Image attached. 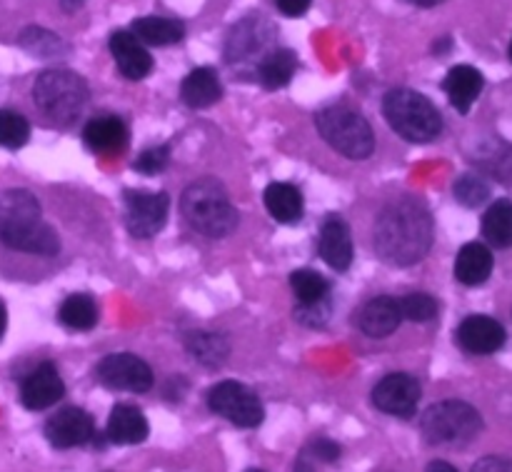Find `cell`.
<instances>
[{"mask_svg":"<svg viewBox=\"0 0 512 472\" xmlns=\"http://www.w3.org/2000/svg\"><path fill=\"white\" fill-rule=\"evenodd\" d=\"M320 258L330 265L333 270H345L353 263V238H350V228L343 218L338 215H330L328 220L320 228V240H318Z\"/></svg>","mask_w":512,"mask_h":472,"instance_id":"2e32d148","label":"cell"},{"mask_svg":"<svg viewBox=\"0 0 512 472\" xmlns=\"http://www.w3.org/2000/svg\"><path fill=\"white\" fill-rule=\"evenodd\" d=\"M475 470H512V460L485 458L480 463H475Z\"/></svg>","mask_w":512,"mask_h":472,"instance_id":"8d00e7d4","label":"cell"},{"mask_svg":"<svg viewBox=\"0 0 512 472\" xmlns=\"http://www.w3.org/2000/svg\"><path fill=\"white\" fill-rule=\"evenodd\" d=\"M460 348L473 355H493L505 345L503 325L488 315H470L458 328Z\"/></svg>","mask_w":512,"mask_h":472,"instance_id":"9a60e30c","label":"cell"},{"mask_svg":"<svg viewBox=\"0 0 512 472\" xmlns=\"http://www.w3.org/2000/svg\"><path fill=\"white\" fill-rule=\"evenodd\" d=\"M428 470H445V472H450V470H455V468L450 463H440V460H438V463H430Z\"/></svg>","mask_w":512,"mask_h":472,"instance_id":"ab89813d","label":"cell"},{"mask_svg":"<svg viewBox=\"0 0 512 472\" xmlns=\"http://www.w3.org/2000/svg\"><path fill=\"white\" fill-rule=\"evenodd\" d=\"M510 58H512V40H510Z\"/></svg>","mask_w":512,"mask_h":472,"instance_id":"60d3db41","label":"cell"},{"mask_svg":"<svg viewBox=\"0 0 512 472\" xmlns=\"http://www.w3.org/2000/svg\"><path fill=\"white\" fill-rule=\"evenodd\" d=\"M290 288H293L298 303H315V300L328 298L330 283L320 273L310 268H300L290 275Z\"/></svg>","mask_w":512,"mask_h":472,"instance_id":"f1b7e54d","label":"cell"},{"mask_svg":"<svg viewBox=\"0 0 512 472\" xmlns=\"http://www.w3.org/2000/svg\"><path fill=\"white\" fill-rule=\"evenodd\" d=\"M38 108L55 123H73L88 103V85L78 73L68 68H53L38 75L33 85Z\"/></svg>","mask_w":512,"mask_h":472,"instance_id":"5b68a950","label":"cell"},{"mask_svg":"<svg viewBox=\"0 0 512 472\" xmlns=\"http://www.w3.org/2000/svg\"><path fill=\"white\" fill-rule=\"evenodd\" d=\"M5 325H8V313H5V305L0 303V338H3L5 333Z\"/></svg>","mask_w":512,"mask_h":472,"instance_id":"f35d334b","label":"cell"},{"mask_svg":"<svg viewBox=\"0 0 512 472\" xmlns=\"http://www.w3.org/2000/svg\"><path fill=\"white\" fill-rule=\"evenodd\" d=\"M110 53H113L120 73L128 80L148 78L150 70H153V55L145 50V45L140 43L133 30H115L110 35Z\"/></svg>","mask_w":512,"mask_h":472,"instance_id":"5bb4252c","label":"cell"},{"mask_svg":"<svg viewBox=\"0 0 512 472\" xmlns=\"http://www.w3.org/2000/svg\"><path fill=\"white\" fill-rule=\"evenodd\" d=\"M373 403L380 413L395 418H413L420 403V383L413 375L395 373L380 380L373 390Z\"/></svg>","mask_w":512,"mask_h":472,"instance_id":"8fae6325","label":"cell"},{"mask_svg":"<svg viewBox=\"0 0 512 472\" xmlns=\"http://www.w3.org/2000/svg\"><path fill=\"white\" fill-rule=\"evenodd\" d=\"M420 430L430 445L463 448L478 438L483 430V418L473 405L463 403V400H445V403L425 410Z\"/></svg>","mask_w":512,"mask_h":472,"instance_id":"52a82bcc","label":"cell"},{"mask_svg":"<svg viewBox=\"0 0 512 472\" xmlns=\"http://www.w3.org/2000/svg\"><path fill=\"white\" fill-rule=\"evenodd\" d=\"M95 435L93 418L80 408H65L45 423V438L53 448L68 450L90 443Z\"/></svg>","mask_w":512,"mask_h":472,"instance_id":"7c38bea8","label":"cell"},{"mask_svg":"<svg viewBox=\"0 0 512 472\" xmlns=\"http://www.w3.org/2000/svg\"><path fill=\"white\" fill-rule=\"evenodd\" d=\"M0 243L13 250L38 255H58L60 240L40 218V203L28 190L0 193Z\"/></svg>","mask_w":512,"mask_h":472,"instance_id":"7a4b0ae2","label":"cell"},{"mask_svg":"<svg viewBox=\"0 0 512 472\" xmlns=\"http://www.w3.org/2000/svg\"><path fill=\"white\" fill-rule=\"evenodd\" d=\"M435 225L428 208L413 198L395 200L380 210L373 243L380 258L390 265H413L428 255Z\"/></svg>","mask_w":512,"mask_h":472,"instance_id":"6da1fadb","label":"cell"},{"mask_svg":"<svg viewBox=\"0 0 512 472\" xmlns=\"http://www.w3.org/2000/svg\"><path fill=\"white\" fill-rule=\"evenodd\" d=\"M170 153L165 145H158V148H148L140 153V158L135 160V170L143 175H158L163 173L165 165H168Z\"/></svg>","mask_w":512,"mask_h":472,"instance_id":"836d02e7","label":"cell"},{"mask_svg":"<svg viewBox=\"0 0 512 472\" xmlns=\"http://www.w3.org/2000/svg\"><path fill=\"white\" fill-rule=\"evenodd\" d=\"M405 3L420 5V8H430V5H438V3H443V0H405Z\"/></svg>","mask_w":512,"mask_h":472,"instance_id":"74e56055","label":"cell"},{"mask_svg":"<svg viewBox=\"0 0 512 472\" xmlns=\"http://www.w3.org/2000/svg\"><path fill=\"white\" fill-rule=\"evenodd\" d=\"M133 33L148 45H173L183 40L185 25L175 18H160V15H148L133 23Z\"/></svg>","mask_w":512,"mask_h":472,"instance_id":"d4e9b609","label":"cell"},{"mask_svg":"<svg viewBox=\"0 0 512 472\" xmlns=\"http://www.w3.org/2000/svg\"><path fill=\"white\" fill-rule=\"evenodd\" d=\"M65 395V383L53 363H40L20 388V400L28 410H48Z\"/></svg>","mask_w":512,"mask_h":472,"instance_id":"4fadbf2b","label":"cell"},{"mask_svg":"<svg viewBox=\"0 0 512 472\" xmlns=\"http://www.w3.org/2000/svg\"><path fill=\"white\" fill-rule=\"evenodd\" d=\"M318 133L330 148L353 160H365L375 150V133L368 120L343 105H330L315 115Z\"/></svg>","mask_w":512,"mask_h":472,"instance_id":"8992f818","label":"cell"},{"mask_svg":"<svg viewBox=\"0 0 512 472\" xmlns=\"http://www.w3.org/2000/svg\"><path fill=\"white\" fill-rule=\"evenodd\" d=\"M58 318L60 323L70 330H90L98 323V305H95V300L85 293L68 295V298L63 300V305H60Z\"/></svg>","mask_w":512,"mask_h":472,"instance_id":"4316f807","label":"cell"},{"mask_svg":"<svg viewBox=\"0 0 512 472\" xmlns=\"http://www.w3.org/2000/svg\"><path fill=\"white\" fill-rule=\"evenodd\" d=\"M493 273V253L483 243H468L455 260V278L463 285H483Z\"/></svg>","mask_w":512,"mask_h":472,"instance_id":"603a6c76","label":"cell"},{"mask_svg":"<svg viewBox=\"0 0 512 472\" xmlns=\"http://www.w3.org/2000/svg\"><path fill=\"white\" fill-rule=\"evenodd\" d=\"M83 140L93 153L115 155L128 145V128L118 115H100L85 125Z\"/></svg>","mask_w":512,"mask_h":472,"instance_id":"ac0fdd59","label":"cell"},{"mask_svg":"<svg viewBox=\"0 0 512 472\" xmlns=\"http://www.w3.org/2000/svg\"><path fill=\"white\" fill-rule=\"evenodd\" d=\"M275 5H278L280 13L288 15V18H300V15L308 13L313 0H275Z\"/></svg>","mask_w":512,"mask_h":472,"instance_id":"e575fe53","label":"cell"},{"mask_svg":"<svg viewBox=\"0 0 512 472\" xmlns=\"http://www.w3.org/2000/svg\"><path fill=\"white\" fill-rule=\"evenodd\" d=\"M483 235L493 248H512V203L498 200L483 215Z\"/></svg>","mask_w":512,"mask_h":472,"instance_id":"484cf974","label":"cell"},{"mask_svg":"<svg viewBox=\"0 0 512 472\" xmlns=\"http://www.w3.org/2000/svg\"><path fill=\"white\" fill-rule=\"evenodd\" d=\"M208 405L215 415L238 425V428H258L265 418L263 403H260L258 395L248 385L235 383V380H225V383L210 388Z\"/></svg>","mask_w":512,"mask_h":472,"instance_id":"ba28073f","label":"cell"},{"mask_svg":"<svg viewBox=\"0 0 512 472\" xmlns=\"http://www.w3.org/2000/svg\"><path fill=\"white\" fill-rule=\"evenodd\" d=\"M295 318L305 328H320V325L328 323L330 318V300H315V303H300L295 310Z\"/></svg>","mask_w":512,"mask_h":472,"instance_id":"d6a6232c","label":"cell"},{"mask_svg":"<svg viewBox=\"0 0 512 472\" xmlns=\"http://www.w3.org/2000/svg\"><path fill=\"white\" fill-rule=\"evenodd\" d=\"M483 85V75H480V70L473 68V65H455V68H450V73L445 75L443 80V88L445 93H448L450 103H453L455 110H460V113H468L470 105L480 98Z\"/></svg>","mask_w":512,"mask_h":472,"instance_id":"d6986e66","label":"cell"},{"mask_svg":"<svg viewBox=\"0 0 512 472\" xmlns=\"http://www.w3.org/2000/svg\"><path fill=\"white\" fill-rule=\"evenodd\" d=\"M180 210L190 228L208 238H225L238 225V210L218 180L203 178L190 183L180 200Z\"/></svg>","mask_w":512,"mask_h":472,"instance_id":"3957f363","label":"cell"},{"mask_svg":"<svg viewBox=\"0 0 512 472\" xmlns=\"http://www.w3.org/2000/svg\"><path fill=\"white\" fill-rule=\"evenodd\" d=\"M263 200H265V208H268V213L273 215L278 223H285V225L300 223V218H303V213H305L303 193H300V190L290 183L268 185Z\"/></svg>","mask_w":512,"mask_h":472,"instance_id":"7402d4cb","label":"cell"},{"mask_svg":"<svg viewBox=\"0 0 512 472\" xmlns=\"http://www.w3.org/2000/svg\"><path fill=\"white\" fill-rule=\"evenodd\" d=\"M400 310H403V318L413 323H428L438 315V303L428 293H410L400 300Z\"/></svg>","mask_w":512,"mask_h":472,"instance_id":"4dcf8cb0","label":"cell"},{"mask_svg":"<svg viewBox=\"0 0 512 472\" xmlns=\"http://www.w3.org/2000/svg\"><path fill=\"white\" fill-rule=\"evenodd\" d=\"M313 455L323 463H335L340 458V448L333 443V440H315Z\"/></svg>","mask_w":512,"mask_h":472,"instance_id":"d590c367","label":"cell"},{"mask_svg":"<svg viewBox=\"0 0 512 472\" xmlns=\"http://www.w3.org/2000/svg\"><path fill=\"white\" fill-rule=\"evenodd\" d=\"M383 113L390 128L408 143H430L443 130V118L423 93L410 88H395L385 95Z\"/></svg>","mask_w":512,"mask_h":472,"instance_id":"277c9868","label":"cell"},{"mask_svg":"<svg viewBox=\"0 0 512 472\" xmlns=\"http://www.w3.org/2000/svg\"><path fill=\"white\" fill-rule=\"evenodd\" d=\"M30 140V123L15 110H0V145L10 150L23 148Z\"/></svg>","mask_w":512,"mask_h":472,"instance_id":"f546056e","label":"cell"},{"mask_svg":"<svg viewBox=\"0 0 512 472\" xmlns=\"http://www.w3.org/2000/svg\"><path fill=\"white\" fill-rule=\"evenodd\" d=\"M400 320H403V310H400V300L388 298H375L360 310L358 325L368 338H388L398 330Z\"/></svg>","mask_w":512,"mask_h":472,"instance_id":"e0dca14e","label":"cell"},{"mask_svg":"<svg viewBox=\"0 0 512 472\" xmlns=\"http://www.w3.org/2000/svg\"><path fill=\"white\" fill-rule=\"evenodd\" d=\"M150 425L133 405H115L108 418V438L115 445H138L148 438Z\"/></svg>","mask_w":512,"mask_h":472,"instance_id":"44dd1931","label":"cell"},{"mask_svg":"<svg viewBox=\"0 0 512 472\" xmlns=\"http://www.w3.org/2000/svg\"><path fill=\"white\" fill-rule=\"evenodd\" d=\"M188 350L195 360L205 365H220L228 355V340L218 333H205L198 330L188 338Z\"/></svg>","mask_w":512,"mask_h":472,"instance_id":"83f0119b","label":"cell"},{"mask_svg":"<svg viewBox=\"0 0 512 472\" xmlns=\"http://www.w3.org/2000/svg\"><path fill=\"white\" fill-rule=\"evenodd\" d=\"M295 70H298V55L288 48L270 50L258 65V80L263 83V88L278 90L293 80Z\"/></svg>","mask_w":512,"mask_h":472,"instance_id":"cb8c5ba5","label":"cell"},{"mask_svg":"<svg viewBox=\"0 0 512 472\" xmlns=\"http://www.w3.org/2000/svg\"><path fill=\"white\" fill-rule=\"evenodd\" d=\"M170 198L165 193L128 190L125 193V225L133 238H155L168 220Z\"/></svg>","mask_w":512,"mask_h":472,"instance_id":"30bf717a","label":"cell"},{"mask_svg":"<svg viewBox=\"0 0 512 472\" xmlns=\"http://www.w3.org/2000/svg\"><path fill=\"white\" fill-rule=\"evenodd\" d=\"M180 98L188 108H210L223 98V85H220L218 73L213 68H195L190 70L188 78L180 85Z\"/></svg>","mask_w":512,"mask_h":472,"instance_id":"ffe728a7","label":"cell"},{"mask_svg":"<svg viewBox=\"0 0 512 472\" xmlns=\"http://www.w3.org/2000/svg\"><path fill=\"white\" fill-rule=\"evenodd\" d=\"M100 385L110 390H125V393H148L153 388V370L143 358L133 353L108 355L95 368Z\"/></svg>","mask_w":512,"mask_h":472,"instance_id":"9c48e42d","label":"cell"},{"mask_svg":"<svg viewBox=\"0 0 512 472\" xmlns=\"http://www.w3.org/2000/svg\"><path fill=\"white\" fill-rule=\"evenodd\" d=\"M455 198H458V203L468 205V208H480V205L488 200L490 190L488 185H485V180H480L478 175H463V178L455 183Z\"/></svg>","mask_w":512,"mask_h":472,"instance_id":"1f68e13d","label":"cell"}]
</instances>
